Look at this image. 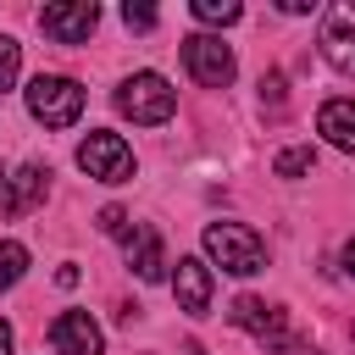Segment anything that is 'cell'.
<instances>
[{"instance_id":"cell-12","label":"cell","mask_w":355,"mask_h":355,"mask_svg":"<svg viewBox=\"0 0 355 355\" xmlns=\"http://www.w3.org/2000/svg\"><path fill=\"white\" fill-rule=\"evenodd\" d=\"M44 189H50V172H44V166H22V172L11 178V189H6L0 211H6V216H28V211L44 200Z\"/></svg>"},{"instance_id":"cell-23","label":"cell","mask_w":355,"mask_h":355,"mask_svg":"<svg viewBox=\"0 0 355 355\" xmlns=\"http://www.w3.org/2000/svg\"><path fill=\"white\" fill-rule=\"evenodd\" d=\"M183 355H205V349H200V344H183Z\"/></svg>"},{"instance_id":"cell-19","label":"cell","mask_w":355,"mask_h":355,"mask_svg":"<svg viewBox=\"0 0 355 355\" xmlns=\"http://www.w3.org/2000/svg\"><path fill=\"white\" fill-rule=\"evenodd\" d=\"M100 233H122V239H128V211H122V205H105V211H100Z\"/></svg>"},{"instance_id":"cell-22","label":"cell","mask_w":355,"mask_h":355,"mask_svg":"<svg viewBox=\"0 0 355 355\" xmlns=\"http://www.w3.org/2000/svg\"><path fill=\"white\" fill-rule=\"evenodd\" d=\"M0 355H11V322L0 316Z\"/></svg>"},{"instance_id":"cell-16","label":"cell","mask_w":355,"mask_h":355,"mask_svg":"<svg viewBox=\"0 0 355 355\" xmlns=\"http://www.w3.org/2000/svg\"><path fill=\"white\" fill-rule=\"evenodd\" d=\"M311 166H316V150H311V144H294V150H283V155L272 161L277 178H305Z\"/></svg>"},{"instance_id":"cell-8","label":"cell","mask_w":355,"mask_h":355,"mask_svg":"<svg viewBox=\"0 0 355 355\" xmlns=\"http://www.w3.org/2000/svg\"><path fill=\"white\" fill-rule=\"evenodd\" d=\"M322 55H327V67H338L344 78H355V6L349 0H338V6H327V17H322Z\"/></svg>"},{"instance_id":"cell-7","label":"cell","mask_w":355,"mask_h":355,"mask_svg":"<svg viewBox=\"0 0 355 355\" xmlns=\"http://www.w3.org/2000/svg\"><path fill=\"white\" fill-rule=\"evenodd\" d=\"M94 22H100V6L94 0H61V6H44L39 11L44 39H55V44H83L94 33Z\"/></svg>"},{"instance_id":"cell-20","label":"cell","mask_w":355,"mask_h":355,"mask_svg":"<svg viewBox=\"0 0 355 355\" xmlns=\"http://www.w3.org/2000/svg\"><path fill=\"white\" fill-rule=\"evenodd\" d=\"M261 100H266L272 111H283V78H277V72H266V78H261Z\"/></svg>"},{"instance_id":"cell-11","label":"cell","mask_w":355,"mask_h":355,"mask_svg":"<svg viewBox=\"0 0 355 355\" xmlns=\"http://www.w3.org/2000/svg\"><path fill=\"white\" fill-rule=\"evenodd\" d=\"M128 266L139 283H161L166 277V250L155 227H128Z\"/></svg>"},{"instance_id":"cell-14","label":"cell","mask_w":355,"mask_h":355,"mask_svg":"<svg viewBox=\"0 0 355 355\" xmlns=\"http://www.w3.org/2000/svg\"><path fill=\"white\" fill-rule=\"evenodd\" d=\"M22 272H28V250L17 239H0V288H17Z\"/></svg>"},{"instance_id":"cell-17","label":"cell","mask_w":355,"mask_h":355,"mask_svg":"<svg viewBox=\"0 0 355 355\" xmlns=\"http://www.w3.org/2000/svg\"><path fill=\"white\" fill-rule=\"evenodd\" d=\"M17 67H22V50H17V39H6V33H0V94L17 83Z\"/></svg>"},{"instance_id":"cell-4","label":"cell","mask_w":355,"mask_h":355,"mask_svg":"<svg viewBox=\"0 0 355 355\" xmlns=\"http://www.w3.org/2000/svg\"><path fill=\"white\" fill-rule=\"evenodd\" d=\"M227 316H233V327H244V333H255V344H261L266 355H288V349H300V338L288 333V316H283L277 305H266V300H255V294H239Z\"/></svg>"},{"instance_id":"cell-21","label":"cell","mask_w":355,"mask_h":355,"mask_svg":"<svg viewBox=\"0 0 355 355\" xmlns=\"http://www.w3.org/2000/svg\"><path fill=\"white\" fill-rule=\"evenodd\" d=\"M344 272H349V277H355V233H349V239H344Z\"/></svg>"},{"instance_id":"cell-6","label":"cell","mask_w":355,"mask_h":355,"mask_svg":"<svg viewBox=\"0 0 355 355\" xmlns=\"http://www.w3.org/2000/svg\"><path fill=\"white\" fill-rule=\"evenodd\" d=\"M78 166L89 172V178H100V183H128L133 178V150L116 139V133H89L83 144H78Z\"/></svg>"},{"instance_id":"cell-3","label":"cell","mask_w":355,"mask_h":355,"mask_svg":"<svg viewBox=\"0 0 355 355\" xmlns=\"http://www.w3.org/2000/svg\"><path fill=\"white\" fill-rule=\"evenodd\" d=\"M28 111H33L44 128H72V122L83 116V89H78L72 78H61V72H39V78L28 83Z\"/></svg>"},{"instance_id":"cell-13","label":"cell","mask_w":355,"mask_h":355,"mask_svg":"<svg viewBox=\"0 0 355 355\" xmlns=\"http://www.w3.org/2000/svg\"><path fill=\"white\" fill-rule=\"evenodd\" d=\"M316 133H322L327 144H338V150L355 155V100H327V105L316 111Z\"/></svg>"},{"instance_id":"cell-10","label":"cell","mask_w":355,"mask_h":355,"mask_svg":"<svg viewBox=\"0 0 355 355\" xmlns=\"http://www.w3.org/2000/svg\"><path fill=\"white\" fill-rule=\"evenodd\" d=\"M172 294H178V311L205 316V311H211V266L194 261V255H183L178 272H172Z\"/></svg>"},{"instance_id":"cell-18","label":"cell","mask_w":355,"mask_h":355,"mask_svg":"<svg viewBox=\"0 0 355 355\" xmlns=\"http://www.w3.org/2000/svg\"><path fill=\"white\" fill-rule=\"evenodd\" d=\"M122 22H128L133 33H150L161 17H155V6H139V0H128V6H122Z\"/></svg>"},{"instance_id":"cell-15","label":"cell","mask_w":355,"mask_h":355,"mask_svg":"<svg viewBox=\"0 0 355 355\" xmlns=\"http://www.w3.org/2000/svg\"><path fill=\"white\" fill-rule=\"evenodd\" d=\"M194 17L211 22V28H227V22L244 17V6H239V0H194Z\"/></svg>"},{"instance_id":"cell-5","label":"cell","mask_w":355,"mask_h":355,"mask_svg":"<svg viewBox=\"0 0 355 355\" xmlns=\"http://www.w3.org/2000/svg\"><path fill=\"white\" fill-rule=\"evenodd\" d=\"M183 67H189V78L205 83V89H227V83H233V50H227L216 33H189V39H183Z\"/></svg>"},{"instance_id":"cell-9","label":"cell","mask_w":355,"mask_h":355,"mask_svg":"<svg viewBox=\"0 0 355 355\" xmlns=\"http://www.w3.org/2000/svg\"><path fill=\"white\" fill-rule=\"evenodd\" d=\"M50 344H55V355H100L105 333H100V322L89 311H61L50 322Z\"/></svg>"},{"instance_id":"cell-1","label":"cell","mask_w":355,"mask_h":355,"mask_svg":"<svg viewBox=\"0 0 355 355\" xmlns=\"http://www.w3.org/2000/svg\"><path fill=\"white\" fill-rule=\"evenodd\" d=\"M205 255H211L222 272H233V277L266 272V244H261V233L244 227V222H211V227H205Z\"/></svg>"},{"instance_id":"cell-2","label":"cell","mask_w":355,"mask_h":355,"mask_svg":"<svg viewBox=\"0 0 355 355\" xmlns=\"http://www.w3.org/2000/svg\"><path fill=\"white\" fill-rule=\"evenodd\" d=\"M116 111L133 116V122H144V128H161V122L178 111V94H172V83H166L161 72H133V78L116 89Z\"/></svg>"}]
</instances>
